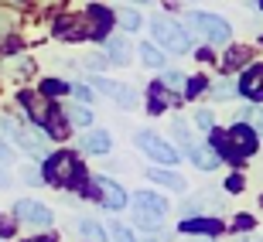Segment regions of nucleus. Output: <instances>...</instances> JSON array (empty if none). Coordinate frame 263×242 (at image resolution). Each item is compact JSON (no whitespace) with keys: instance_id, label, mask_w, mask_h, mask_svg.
<instances>
[{"instance_id":"obj_1","label":"nucleus","mask_w":263,"mask_h":242,"mask_svg":"<svg viewBox=\"0 0 263 242\" xmlns=\"http://www.w3.org/2000/svg\"><path fill=\"white\" fill-rule=\"evenodd\" d=\"M260 144V136L253 133L250 123H236L229 133H215V147L222 150L226 160H239V157H250Z\"/></svg>"},{"instance_id":"obj_2","label":"nucleus","mask_w":263,"mask_h":242,"mask_svg":"<svg viewBox=\"0 0 263 242\" xmlns=\"http://www.w3.org/2000/svg\"><path fill=\"white\" fill-rule=\"evenodd\" d=\"M45 181L59 184V188L79 184L82 181V164H79L72 154H55V157H48V164H45Z\"/></svg>"},{"instance_id":"obj_3","label":"nucleus","mask_w":263,"mask_h":242,"mask_svg":"<svg viewBox=\"0 0 263 242\" xmlns=\"http://www.w3.org/2000/svg\"><path fill=\"white\" fill-rule=\"evenodd\" d=\"M134 208H137V222L140 229H161V218L167 215V201L154 191H140L134 198Z\"/></svg>"},{"instance_id":"obj_4","label":"nucleus","mask_w":263,"mask_h":242,"mask_svg":"<svg viewBox=\"0 0 263 242\" xmlns=\"http://www.w3.org/2000/svg\"><path fill=\"white\" fill-rule=\"evenodd\" d=\"M137 147H140L154 164H164V167L178 164V150L171 144H164L157 133H151V130H140V133H137Z\"/></svg>"},{"instance_id":"obj_5","label":"nucleus","mask_w":263,"mask_h":242,"mask_svg":"<svg viewBox=\"0 0 263 242\" xmlns=\"http://www.w3.org/2000/svg\"><path fill=\"white\" fill-rule=\"evenodd\" d=\"M188 24H195V28L202 31V38L205 41H215V45L229 41V34H233L229 21L219 17V14H202V10H195V14H188Z\"/></svg>"},{"instance_id":"obj_6","label":"nucleus","mask_w":263,"mask_h":242,"mask_svg":"<svg viewBox=\"0 0 263 242\" xmlns=\"http://www.w3.org/2000/svg\"><path fill=\"white\" fill-rule=\"evenodd\" d=\"M151 34H154L167 51H175V55H185L192 48V38H188L185 28H178V24H167V21H154L151 24Z\"/></svg>"},{"instance_id":"obj_7","label":"nucleus","mask_w":263,"mask_h":242,"mask_svg":"<svg viewBox=\"0 0 263 242\" xmlns=\"http://www.w3.org/2000/svg\"><path fill=\"white\" fill-rule=\"evenodd\" d=\"M89 194H92V198H99V201L106 205V208H113V212L127 205V191H123L117 181H109V177H92Z\"/></svg>"},{"instance_id":"obj_8","label":"nucleus","mask_w":263,"mask_h":242,"mask_svg":"<svg viewBox=\"0 0 263 242\" xmlns=\"http://www.w3.org/2000/svg\"><path fill=\"white\" fill-rule=\"evenodd\" d=\"M14 215H17L24 225H31V229H48V225L55 222V218H51V208H45L41 201H31V198L14 205Z\"/></svg>"},{"instance_id":"obj_9","label":"nucleus","mask_w":263,"mask_h":242,"mask_svg":"<svg viewBox=\"0 0 263 242\" xmlns=\"http://www.w3.org/2000/svg\"><path fill=\"white\" fill-rule=\"evenodd\" d=\"M239 92L246 99H260L263 103V65H250L243 72V82H239Z\"/></svg>"},{"instance_id":"obj_10","label":"nucleus","mask_w":263,"mask_h":242,"mask_svg":"<svg viewBox=\"0 0 263 242\" xmlns=\"http://www.w3.org/2000/svg\"><path fill=\"white\" fill-rule=\"evenodd\" d=\"M14 140H17V144L24 147V150H28L31 157H45V136H38L34 130H21V126H17Z\"/></svg>"},{"instance_id":"obj_11","label":"nucleus","mask_w":263,"mask_h":242,"mask_svg":"<svg viewBox=\"0 0 263 242\" xmlns=\"http://www.w3.org/2000/svg\"><path fill=\"white\" fill-rule=\"evenodd\" d=\"M65 123H68L65 109H48V116H45V123H41V126H48V136H51V140H62V136L68 133Z\"/></svg>"},{"instance_id":"obj_12","label":"nucleus","mask_w":263,"mask_h":242,"mask_svg":"<svg viewBox=\"0 0 263 242\" xmlns=\"http://www.w3.org/2000/svg\"><path fill=\"white\" fill-rule=\"evenodd\" d=\"M109 144H113V140H109L106 130H89V133L82 136V147H86L89 154H106Z\"/></svg>"},{"instance_id":"obj_13","label":"nucleus","mask_w":263,"mask_h":242,"mask_svg":"<svg viewBox=\"0 0 263 242\" xmlns=\"http://www.w3.org/2000/svg\"><path fill=\"white\" fill-rule=\"evenodd\" d=\"M188 154H192L198 171H215V167H219V154H215L212 147H192Z\"/></svg>"},{"instance_id":"obj_14","label":"nucleus","mask_w":263,"mask_h":242,"mask_svg":"<svg viewBox=\"0 0 263 242\" xmlns=\"http://www.w3.org/2000/svg\"><path fill=\"white\" fill-rule=\"evenodd\" d=\"M106 51H109V62H113V65H127L130 62V41L127 38H109L106 41Z\"/></svg>"},{"instance_id":"obj_15","label":"nucleus","mask_w":263,"mask_h":242,"mask_svg":"<svg viewBox=\"0 0 263 242\" xmlns=\"http://www.w3.org/2000/svg\"><path fill=\"white\" fill-rule=\"evenodd\" d=\"M215 208H219V198H212V194H195L192 201L181 205L185 215H192V212H215Z\"/></svg>"},{"instance_id":"obj_16","label":"nucleus","mask_w":263,"mask_h":242,"mask_svg":"<svg viewBox=\"0 0 263 242\" xmlns=\"http://www.w3.org/2000/svg\"><path fill=\"white\" fill-rule=\"evenodd\" d=\"M79 232H82L86 242H106V229L99 222H92V218H79Z\"/></svg>"},{"instance_id":"obj_17","label":"nucleus","mask_w":263,"mask_h":242,"mask_svg":"<svg viewBox=\"0 0 263 242\" xmlns=\"http://www.w3.org/2000/svg\"><path fill=\"white\" fill-rule=\"evenodd\" d=\"M181 232H205V235H215L219 232V222L215 218H188V222H181Z\"/></svg>"},{"instance_id":"obj_18","label":"nucleus","mask_w":263,"mask_h":242,"mask_svg":"<svg viewBox=\"0 0 263 242\" xmlns=\"http://www.w3.org/2000/svg\"><path fill=\"white\" fill-rule=\"evenodd\" d=\"M140 62H144L147 68H161V65H164V51L147 41V45H140Z\"/></svg>"},{"instance_id":"obj_19","label":"nucleus","mask_w":263,"mask_h":242,"mask_svg":"<svg viewBox=\"0 0 263 242\" xmlns=\"http://www.w3.org/2000/svg\"><path fill=\"white\" fill-rule=\"evenodd\" d=\"M151 181H154V184H164V188H175V191H185V177H181V174H171V171H151Z\"/></svg>"},{"instance_id":"obj_20","label":"nucleus","mask_w":263,"mask_h":242,"mask_svg":"<svg viewBox=\"0 0 263 242\" xmlns=\"http://www.w3.org/2000/svg\"><path fill=\"white\" fill-rule=\"evenodd\" d=\"M21 103L28 106V113L38 119V123H45V116H48V106H45V99H38V96H31V92H24V96H21Z\"/></svg>"},{"instance_id":"obj_21","label":"nucleus","mask_w":263,"mask_h":242,"mask_svg":"<svg viewBox=\"0 0 263 242\" xmlns=\"http://www.w3.org/2000/svg\"><path fill=\"white\" fill-rule=\"evenodd\" d=\"M65 116H68V123H76V126H89L92 123V109L82 106V103H76V106L65 109Z\"/></svg>"},{"instance_id":"obj_22","label":"nucleus","mask_w":263,"mask_h":242,"mask_svg":"<svg viewBox=\"0 0 263 242\" xmlns=\"http://www.w3.org/2000/svg\"><path fill=\"white\" fill-rule=\"evenodd\" d=\"M171 103H175V96H171V92H161V86L151 89V113H164Z\"/></svg>"},{"instance_id":"obj_23","label":"nucleus","mask_w":263,"mask_h":242,"mask_svg":"<svg viewBox=\"0 0 263 242\" xmlns=\"http://www.w3.org/2000/svg\"><path fill=\"white\" fill-rule=\"evenodd\" d=\"M171 133L178 136V150H185V154H188V150L195 147V144H192V133H188V126L181 123V119H175V123H171Z\"/></svg>"},{"instance_id":"obj_24","label":"nucleus","mask_w":263,"mask_h":242,"mask_svg":"<svg viewBox=\"0 0 263 242\" xmlns=\"http://www.w3.org/2000/svg\"><path fill=\"white\" fill-rule=\"evenodd\" d=\"M117 21L123 24V31H137V28H140V14H137L134 7H123V10L117 14Z\"/></svg>"},{"instance_id":"obj_25","label":"nucleus","mask_w":263,"mask_h":242,"mask_svg":"<svg viewBox=\"0 0 263 242\" xmlns=\"http://www.w3.org/2000/svg\"><path fill=\"white\" fill-rule=\"evenodd\" d=\"M161 86H164L167 92H181V89H185V75H181V72H164Z\"/></svg>"},{"instance_id":"obj_26","label":"nucleus","mask_w":263,"mask_h":242,"mask_svg":"<svg viewBox=\"0 0 263 242\" xmlns=\"http://www.w3.org/2000/svg\"><path fill=\"white\" fill-rule=\"evenodd\" d=\"M113 99H117V103H120L123 109H134V106H137V92H134L130 86H120V89H117V96H113Z\"/></svg>"},{"instance_id":"obj_27","label":"nucleus","mask_w":263,"mask_h":242,"mask_svg":"<svg viewBox=\"0 0 263 242\" xmlns=\"http://www.w3.org/2000/svg\"><path fill=\"white\" fill-rule=\"evenodd\" d=\"M243 119H250L253 133H256V136H263V109H243Z\"/></svg>"},{"instance_id":"obj_28","label":"nucleus","mask_w":263,"mask_h":242,"mask_svg":"<svg viewBox=\"0 0 263 242\" xmlns=\"http://www.w3.org/2000/svg\"><path fill=\"white\" fill-rule=\"evenodd\" d=\"M246 58H250V51H246V48H233L229 55H226V65L239 68V65H246Z\"/></svg>"},{"instance_id":"obj_29","label":"nucleus","mask_w":263,"mask_h":242,"mask_svg":"<svg viewBox=\"0 0 263 242\" xmlns=\"http://www.w3.org/2000/svg\"><path fill=\"white\" fill-rule=\"evenodd\" d=\"M92 89H99V92H103V96H117V82H113V78H103V75H99V78H92Z\"/></svg>"},{"instance_id":"obj_30","label":"nucleus","mask_w":263,"mask_h":242,"mask_svg":"<svg viewBox=\"0 0 263 242\" xmlns=\"http://www.w3.org/2000/svg\"><path fill=\"white\" fill-rule=\"evenodd\" d=\"M41 89H45L48 96H62V92H68L72 86H68V82H62V78H48V82H45Z\"/></svg>"},{"instance_id":"obj_31","label":"nucleus","mask_w":263,"mask_h":242,"mask_svg":"<svg viewBox=\"0 0 263 242\" xmlns=\"http://www.w3.org/2000/svg\"><path fill=\"white\" fill-rule=\"evenodd\" d=\"M109 239L113 242H134V232L123 229V225H113V229H109Z\"/></svg>"},{"instance_id":"obj_32","label":"nucleus","mask_w":263,"mask_h":242,"mask_svg":"<svg viewBox=\"0 0 263 242\" xmlns=\"http://www.w3.org/2000/svg\"><path fill=\"white\" fill-rule=\"evenodd\" d=\"M195 123L202 126V130H212L215 119H212V113H209V109H195Z\"/></svg>"},{"instance_id":"obj_33","label":"nucleus","mask_w":263,"mask_h":242,"mask_svg":"<svg viewBox=\"0 0 263 242\" xmlns=\"http://www.w3.org/2000/svg\"><path fill=\"white\" fill-rule=\"evenodd\" d=\"M233 92H236V86H229V82H226V86H215V89H212V96H215V99H229Z\"/></svg>"},{"instance_id":"obj_34","label":"nucleus","mask_w":263,"mask_h":242,"mask_svg":"<svg viewBox=\"0 0 263 242\" xmlns=\"http://www.w3.org/2000/svg\"><path fill=\"white\" fill-rule=\"evenodd\" d=\"M41 177H45L41 171H34V167H24V181H28V184H41Z\"/></svg>"},{"instance_id":"obj_35","label":"nucleus","mask_w":263,"mask_h":242,"mask_svg":"<svg viewBox=\"0 0 263 242\" xmlns=\"http://www.w3.org/2000/svg\"><path fill=\"white\" fill-rule=\"evenodd\" d=\"M205 89V78H192V86H188V96H198Z\"/></svg>"},{"instance_id":"obj_36","label":"nucleus","mask_w":263,"mask_h":242,"mask_svg":"<svg viewBox=\"0 0 263 242\" xmlns=\"http://www.w3.org/2000/svg\"><path fill=\"white\" fill-rule=\"evenodd\" d=\"M14 157V150H10L7 144H4V136H0V160H10Z\"/></svg>"},{"instance_id":"obj_37","label":"nucleus","mask_w":263,"mask_h":242,"mask_svg":"<svg viewBox=\"0 0 263 242\" xmlns=\"http://www.w3.org/2000/svg\"><path fill=\"white\" fill-rule=\"evenodd\" d=\"M236 225H239V229H250V225H253V218H250V215H239V218H236Z\"/></svg>"},{"instance_id":"obj_38","label":"nucleus","mask_w":263,"mask_h":242,"mask_svg":"<svg viewBox=\"0 0 263 242\" xmlns=\"http://www.w3.org/2000/svg\"><path fill=\"white\" fill-rule=\"evenodd\" d=\"M239 184H243L239 177H229V181H226V188H229V191H239Z\"/></svg>"},{"instance_id":"obj_39","label":"nucleus","mask_w":263,"mask_h":242,"mask_svg":"<svg viewBox=\"0 0 263 242\" xmlns=\"http://www.w3.org/2000/svg\"><path fill=\"white\" fill-rule=\"evenodd\" d=\"M38 4H41V7H59L62 0H38Z\"/></svg>"},{"instance_id":"obj_40","label":"nucleus","mask_w":263,"mask_h":242,"mask_svg":"<svg viewBox=\"0 0 263 242\" xmlns=\"http://www.w3.org/2000/svg\"><path fill=\"white\" fill-rule=\"evenodd\" d=\"M192 242H212V235H198V239H192Z\"/></svg>"},{"instance_id":"obj_41","label":"nucleus","mask_w":263,"mask_h":242,"mask_svg":"<svg viewBox=\"0 0 263 242\" xmlns=\"http://www.w3.org/2000/svg\"><path fill=\"white\" fill-rule=\"evenodd\" d=\"M256 7H263V0H256Z\"/></svg>"},{"instance_id":"obj_42","label":"nucleus","mask_w":263,"mask_h":242,"mask_svg":"<svg viewBox=\"0 0 263 242\" xmlns=\"http://www.w3.org/2000/svg\"><path fill=\"white\" fill-rule=\"evenodd\" d=\"M250 242H263V239H250Z\"/></svg>"},{"instance_id":"obj_43","label":"nucleus","mask_w":263,"mask_h":242,"mask_svg":"<svg viewBox=\"0 0 263 242\" xmlns=\"http://www.w3.org/2000/svg\"><path fill=\"white\" fill-rule=\"evenodd\" d=\"M31 242H38V239H31Z\"/></svg>"}]
</instances>
